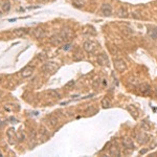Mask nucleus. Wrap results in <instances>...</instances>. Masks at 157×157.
Segmentation results:
<instances>
[{
  "label": "nucleus",
  "instance_id": "nucleus-1",
  "mask_svg": "<svg viewBox=\"0 0 157 157\" xmlns=\"http://www.w3.org/2000/svg\"><path fill=\"white\" fill-rule=\"evenodd\" d=\"M83 48L85 49V52H89V54H94L97 48V44L93 41H86L83 45Z\"/></svg>",
  "mask_w": 157,
  "mask_h": 157
},
{
  "label": "nucleus",
  "instance_id": "nucleus-2",
  "mask_svg": "<svg viewBox=\"0 0 157 157\" xmlns=\"http://www.w3.org/2000/svg\"><path fill=\"white\" fill-rule=\"evenodd\" d=\"M114 68L119 72H124L127 69V64L123 59H114Z\"/></svg>",
  "mask_w": 157,
  "mask_h": 157
},
{
  "label": "nucleus",
  "instance_id": "nucleus-3",
  "mask_svg": "<svg viewBox=\"0 0 157 157\" xmlns=\"http://www.w3.org/2000/svg\"><path fill=\"white\" fill-rule=\"evenodd\" d=\"M50 43H52V45L54 46H59L61 45L62 43H63L64 39H63V37L61 36V35H54V36H52V38H50Z\"/></svg>",
  "mask_w": 157,
  "mask_h": 157
},
{
  "label": "nucleus",
  "instance_id": "nucleus-4",
  "mask_svg": "<svg viewBox=\"0 0 157 157\" xmlns=\"http://www.w3.org/2000/svg\"><path fill=\"white\" fill-rule=\"evenodd\" d=\"M97 64L101 66H108L109 65V59L107 57V54H102L97 57Z\"/></svg>",
  "mask_w": 157,
  "mask_h": 157
},
{
  "label": "nucleus",
  "instance_id": "nucleus-5",
  "mask_svg": "<svg viewBox=\"0 0 157 157\" xmlns=\"http://www.w3.org/2000/svg\"><path fill=\"white\" fill-rule=\"evenodd\" d=\"M58 68V65L57 63H54V62H49V63L45 64L44 67H43V71H45V72H54V70Z\"/></svg>",
  "mask_w": 157,
  "mask_h": 157
},
{
  "label": "nucleus",
  "instance_id": "nucleus-6",
  "mask_svg": "<svg viewBox=\"0 0 157 157\" xmlns=\"http://www.w3.org/2000/svg\"><path fill=\"white\" fill-rule=\"evenodd\" d=\"M108 154L110 156H119L121 155V151H119V148H118L117 145H112L110 148H109Z\"/></svg>",
  "mask_w": 157,
  "mask_h": 157
},
{
  "label": "nucleus",
  "instance_id": "nucleus-7",
  "mask_svg": "<svg viewBox=\"0 0 157 157\" xmlns=\"http://www.w3.org/2000/svg\"><path fill=\"white\" fill-rule=\"evenodd\" d=\"M139 92L144 95H148L151 92V86L148 84H140L139 85Z\"/></svg>",
  "mask_w": 157,
  "mask_h": 157
},
{
  "label": "nucleus",
  "instance_id": "nucleus-8",
  "mask_svg": "<svg viewBox=\"0 0 157 157\" xmlns=\"http://www.w3.org/2000/svg\"><path fill=\"white\" fill-rule=\"evenodd\" d=\"M101 11H102L104 16H111V14H112V7L110 4H108V3L103 4L102 7H101Z\"/></svg>",
  "mask_w": 157,
  "mask_h": 157
},
{
  "label": "nucleus",
  "instance_id": "nucleus-9",
  "mask_svg": "<svg viewBox=\"0 0 157 157\" xmlns=\"http://www.w3.org/2000/svg\"><path fill=\"white\" fill-rule=\"evenodd\" d=\"M136 138H137L139 144H142V145L149 142V136L147 134H144V133H140V134L136 133Z\"/></svg>",
  "mask_w": 157,
  "mask_h": 157
},
{
  "label": "nucleus",
  "instance_id": "nucleus-10",
  "mask_svg": "<svg viewBox=\"0 0 157 157\" xmlns=\"http://www.w3.org/2000/svg\"><path fill=\"white\" fill-rule=\"evenodd\" d=\"M123 146H124L125 149H128V150H133L134 149V144H133L131 138H125L123 140Z\"/></svg>",
  "mask_w": 157,
  "mask_h": 157
},
{
  "label": "nucleus",
  "instance_id": "nucleus-11",
  "mask_svg": "<svg viewBox=\"0 0 157 157\" xmlns=\"http://www.w3.org/2000/svg\"><path fill=\"white\" fill-rule=\"evenodd\" d=\"M34 71V68L30 66H26L24 67L23 69L21 70V76H23V78H27V76H32V73H33Z\"/></svg>",
  "mask_w": 157,
  "mask_h": 157
},
{
  "label": "nucleus",
  "instance_id": "nucleus-12",
  "mask_svg": "<svg viewBox=\"0 0 157 157\" xmlns=\"http://www.w3.org/2000/svg\"><path fill=\"white\" fill-rule=\"evenodd\" d=\"M34 35L38 38V39H42L43 37H45V30L41 28V27H38L36 30H34Z\"/></svg>",
  "mask_w": 157,
  "mask_h": 157
},
{
  "label": "nucleus",
  "instance_id": "nucleus-13",
  "mask_svg": "<svg viewBox=\"0 0 157 157\" xmlns=\"http://www.w3.org/2000/svg\"><path fill=\"white\" fill-rule=\"evenodd\" d=\"M40 135H41V138L43 139V142H44V140H46V139L49 138V133H48V131L46 130V129L44 127H42L41 129H40Z\"/></svg>",
  "mask_w": 157,
  "mask_h": 157
},
{
  "label": "nucleus",
  "instance_id": "nucleus-14",
  "mask_svg": "<svg viewBox=\"0 0 157 157\" xmlns=\"http://www.w3.org/2000/svg\"><path fill=\"white\" fill-rule=\"evenodd\" d=\"M28 33V30L26 28H18V30H14V35H16L17 37H22L26 35Z\"/></svg>",
  "mask_w": 157,
  "mask_h": 157
},
{
  "label": "nucleus",
  "instance_id": "nucleus-15",
  "mask_svg": "<svg viewBox=\"0 0 157 157\" xmlns=\"http://www.w3.org/2000/svg\"><path fill=\"white\" fill-rule=\"evenodd\" d=\"M47 94H48L50 97H52V99H60V93H59V92H57L56 90L47 91Z\"/></svg>",
  "mask_w": 157,
  "mask_h": 157
},
{
  "label": "nucleus",
  "instance_id": "nucleus-16",
  "mask_svg": "<svg viewBox=\"0 0 157 157\" xmlns=\"http://www.w3.org/2000/svg\"><path fill=\"white\" fill-rule=\"evenodd\" d=\"M48 121H49V125H50V126L54 127V126L58 124V118L54 117V116H49V117H48Z\"/></svg>",
  "mask_w": 157,
  "mask_h": 157
},
{
  "label": "nucleus",
  "instance_id": "nucleus-17",
  "mask_svg": "<svg viewBox=\"0 0 157 157\" xmlns=\"http://www.w3.org/2000/svg\"><path fill=\"white\" fill-rule=\"evenodd\" d=\"M128 110L131 112V114L133 113V116H134V118L137 117V113H138V112H137V110L135 109V107H134V106H129V107H128Z\"/></svg>",
  "mask_w": 157,
  "mask_h": 157
},
{
  "label": "nucleus",
  "instance_id": "nucleus-18",
  "mask_svg": "<svg viewBox=\"0 0 157 157\" xmlns=\"http://www.w3.org/2000/svg\"><path fill=\"white\" fill-rule=\"evenodd\" d=\"M102 106H103L104 108H108V107H110V101L107 99V97H104L103 100H102Z\"/></svg>",
  "mask_w": 157,
  "mask_h": 157
},
{
  "label": "nucleus",
  "instance_id": "nucleus-19",
  "mask_svg": "<svg viewBox=\"0 0 157 157\" xmlns=\"http://www.w3.org/2000/svg\"><path fill=\"white\" fill-rule=\"evenodd\" d=\"M118 16L119 17H127V11L124 9V7H121V9H118Z\"/></svg>",
  "mask_w": 157,
  "mask_h": 157
},
{
  "label": "nucleus",
  "instance_id": "nucleus-20",
  "mask_svg": "<svg viewBox=\"0 0 157 157\" xmlns=\"http://www.w3.org/2000/svg\"><path fill=\"white\" fill-rule=\"evenodd\" d=\"M149 35H150V37H151L152 39H157V28L150 30V32H149Z\"/></svg>",
  "mask_w": 157,
  "mask_h": 157
},
{
  "label": "nucleus",
  "instance_id": "nucleus-21",
  "mask_svg": "<svg viewBox=\"0 0 157 157\" xmlns=\"http://www.w3.org/2000/svg\"><path fill=\"white\" fill-rule=\"evenodd\" d=\"M74 84H76V82L74 81H69L66 85H65V88H66V89H69V88H71L72 86H74Z\"/></svg>",
  "mask_w": 157,
  "mask_h": 157
},
{
  "label": "nucleus",
  "instance_id": "nucleus-22",
  "mask_svg": "<svg viewBox=\"0 0 157 157\" xmlns=\"http://www.w3.org/2000/svg\"><path fill=\"white\" fill-rule=\"evenodd\" d=\"M74 4L76 6H83L84 5V0H76L74 1Z\"/></svg>",
  "mask_w": 157,
  "mask_h": 157
},
{
  "label": "nucleus",
  "instance_id": "nucleus-23",
  "mask_svg": "<svg viewBox=\"0 0 157 157\" xmlns=\"http://www.w3.org/2000/svg\"><path fill=\"white\" fill-rule=\"evenodd\" d=\"M3 9H4V11H9V2H5L4 4H3Z\"/></svg>",
  "mask_w": 157,
  "mask_h": 157
},
{
  "label": "nucleus",
  "instance_id": "nucleus-24",
  "mask_svg": "<svg viewBox=\"0 0 157 157\" xmlns=\"http://www.w3.org/2000/svg\"><path fill=\"white\" fill-rule=\"evenodd\" d=\"M155 93H156V97H157V90H156V92H155Z\"/></svg>",
  "mask_w": 157,
  "mask_h": 157
},
{
  "label": "nucleus",
  "instance_id": "nucleus-25",
  "mask_svg": "<svg viewBox=\"0 0 157 157\" xmlns=\"http://www.w3.org/2000/svg\"><path fill=\"white\" fill-rule=\"evenodd\" d=\"M0 97H1V91H0Z\"/></svg>",
  "mask_w": 157,
  "mask_h": 157
}]
</instances>
